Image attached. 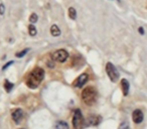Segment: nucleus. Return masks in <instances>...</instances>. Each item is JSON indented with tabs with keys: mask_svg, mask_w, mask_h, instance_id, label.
I'll list each match as a JSON object with an SVG mask.
<instances>
[{
	"mask_svg": "<svg viewBox=\"0 0 147 129\" xmlns=\"http://www.w3.org/2000/svg\"><path fill=\"white\" fill-rule=\"evenodd\" d=\"M43 78H45V71H43V69L36 67L27 76L26 78L27 87L30 89H36L40 85V83L42 82Z\"/></svg>",
	"mask_w": 147,
	"mask_h": 129,
	"instance_id": "obj_1",
	"label": "nucleus"
},
{
	"mask_svg": "<svg viewBox=\"0 0 147 129\" xmlns=\"http://www.w3.org/2000/svg\"><path fill=\"white\" fill-rule=\"evenodd\" d=\"M82 100L87 106H93L95 103L97 102L98 99V92H97L96 88L92 86L86 87L84 90L82 91Z\"/></svg>",
	"mask_w": 147,
	"mask_h": 129,
	"instance_id": "obj_2",
	"label": "nucleus"
},
{
	"mask_svg": "<svg viewBox=\"0 0 147 129\" xmlns=\"http://www.w3.org/2000/svg\"><path fill=\"white\" fill-rule=\"evenodd\" d=\"M71 122H73V126L75 129H83L85 127V119L80 109H76V111L74 112Z\"/></svg>",
	"mask_w": 147,
	"mask_h": 129,
	"instance_id": "obj_3",
	"label": "nucleus"
},
{
	"mask_svg": "<svg viewBox=\"0 0 147 129\" xmlns=\"http://www.w3.org/2000/svg\"><path fill=\"white\" fill-rule=\"evenodd\" d=\"M106 73L108 75V77L110 78V80L112 81L113 83L117 82L119 79V73L118 71L116 70V68L114 67L112 63H106Z\"/></svg>",
	"mask_w": 147,
	"mask_h": 129,
	"instance_id": "obj_4",
	"label": "nucleus"
},
{
	"mask_svg": "<svg viewBox=\"0 0 147 129\" xmlns=\"http://www.w3.org/2000/svg\"><path fill=\"white\" fill-rule=\"evenodd\" d=\"M69 57V53L65 49H57L51 55L53 61H57V63H65Z\"/></svg>",
	"mask_w": 147,
	"mask_h": 129,
	"instance_id": "obj_5",
	"label": "nucleus"
},
{
	"mask_svg": "<svg viewBox=\"0 0 147 129\" xmlns=\"http://www.w3.org/2000/svg\"><path fill=\"white\" fill-rule=\"evenodd\" d=\"M88 79H89V76L87 73H84V74L80 75V76L76 79V81L74 82V84H73L74 87H76V88H79V89L83 88L84 85L88 82Z\"/></svg>",
	"mask_w": 147,
	"mask_h": 129,
	"instance_id": "obj_6",
	"label": "nucleus"
},
{
	"mask_svg": "<svg viewBox=\"0 0 147 129\" xmlns=\"http://www.w3.org/2000/svg\"><path fill=\"white\" fill-rule=\"evenodd\" d=\"M11 117H12V120L14 121L15 124H19L21 122V120L24 117V113H23V110L20 108H16L12 111L11 113Z\"/></svg>",
	"mask_w": 147,
	"mask_h": 129,
	"instance_id": "obj_7",
	"label": "nucleus"
},
{
	"mask_svg": "<svg viewBox=\"0 0 147 129\" xmlns=\"http://www.w3.org/2000/svg\"><path fill=\"white\" fill-rule=\"evenodd\" d=\"M144 119V115H143V112L140 110V109H135L132 113V120L135 124H140L141 122Z\"/></svg>",
	"mask_w": 147,
	"mask_h": 129,
	"instance_id": "obj_8",
	"label": "nucleus"
},
{
	"mask_svg": "<svg viewBox=\"0 0 147 129\" xmlns=\"http://www.w3.org/2000/svg\"><path fill=\"white\" fill-rule=\"evenodd\" d=\"M101 120H102V118H101V116H99V115H91V116H89V118L87 121H88L89 125L97 126V125L100 124Z\"/></svg>",
	"mask_w": 147,
	"mask_h": 129,
	"instance_id": "obj_9",
	"label": "nucleus"
},
{
	"mask_svg": "<svg viewBox=\"0 0 147 129\" xmlns=\"http://www.w3.org/2000/svg\"><path fill=\"white\" fill-rule=\"evenodd\" d=\"M121 87H122L123 95L127 96V95L129 94V89H130V84H129L128 80L122 79V80H121Z\"/></svg>",
	"mask_w": 147,
	"mask_h": 129,
	"instance_id": "obj_10",
	"label": "nucleus"
},
{
	"mask_svg": "<svg viewBox=\"0 0 147 129\" xmlns=\"http://www.w3.org/2000/svg\"><path fill=\"white\" fill-rule=\"evenodd\" d=\"M53 129H69V124L63 120L57 121L53 126Z\"/></svg>",
	"mask_w": 147,
	"mask_h": 129,
	"instance_id": "obj_11",
	"label": "nucleus"
},
{
	"mask_svg": "<svg viewBox=\"0 0 147 129\" xmlns=\"http://www.w3.org/2000/svg\"><path fill=\"white\" fill-rule=\"evenodd\" d=\"M51 34L53 35V36H59V35L61 34V29L59 28V26H57V24L51 25Z\"/></svg>",
	"mask_w": 147,
	"mask_h": 129,
	"instance_id": "obj_12",
	"label": "nucleus"
},
{
	"mask_svg": "<svg viewBox=\"0 0 147 129\" xmlns=\"http://www.w3.org/2000/svg\"><path fill=\"white\" fill-rule=\"evenodd\" d=\"M13 87H14V84H13V83L9 82L8 80H5V82H4V89H5V91H6L7 93L10 92V91L13 89Z\"/></svg>",
	"mask_w": 147,
	"mask_h": 129,
	"instance_id": "obj_13",
	"label": "nucleus"
},
{
	"mask_svg": "<svg viewBox=\"0 0 147 129\" xmlns=\"http://www.w3.org/2000/svg\"><path fill=\"white\" fill-rule=\"evenodd\" d=\"M69 16L71 19H76L77 18V11L74 7H69Z\"/></svg>",
	"mask_w": 147,
	"mask_h": 129,
	"instance_id": "obj_14",
	"label": "nucleus"
},
{
	"mask_svg": "<svg viewBox=\"0 0 147 129\" xmlns=\"http://www.w3.org/2000/svg\"><path fill=\"white\" fill-rule=\"evenodd\" d=\"M28 32H29V34H30L31 36H34V35L36 34V28H35V26L33 24H29Z\"/></svg>",
	"mask_w": 147,
	"mask_h": 129,
	"instance_id": "obj_15",
	"label": "nucleus"
},
{
	"mask_svg": "<svg viewBox=\"0 0 147 129\" xmlns=\"http://www.w3.org/2000/svg\"><path fill=\"white\" fill-rule=\"evenodd\" d=\"M37 19H38V17H37V15L35 14V13H32V14L30 15V17H29V21H30L31 24H33V23L36 22Z\"/></svg>",
	"mask_w": 147,
	"mask_h": 129,
	"instance_id": "obj_16",
	"label": "nucleus"
},
{
	"mask_svg": "<svg viewBox=\"0 0 147 129\" xmlns=\"http://www.w3.org/2000/svg\"><path fill=\"white\" fill-rule=\"evenodd\" d=\"M28 51H29V49H24L23 51H19V53H16V57H24V55H26L27 53H28Z\"/></svg>",
	"mask_w": 147,
	"mask_h": 129,
	"instance_id": "obj_17",
	"label": "nucleus"
},
{
	"mask_svg": "<svg viewBox=\"0 0 147 129\" xmlns=\"http://www.w3.org/2000/svg\"><path fill=\"white\" fill-rule=\"evenodd\" d=\"M4 11H5V6L4 4H0V15H3L4 14Z\"/></svg>",
	"mask_w": 147,
	"mask_h": 129,
	"instance_id": "obj_18",
	"label": "nucleus"
},
{
	"mask_svg": "<svg viewBox=\"0 0 147 129\" xmlns=\"http://www.w3.org/2000/svg\"><path fill=\"white\" fill-rule=\"evenodd\" d=\"M12 63H13V61H9V63H7L6 65H5V66L2 68V70H5V69H6V68H8V67L10 66V65H12Z\"/></svg>",
	"mask_w": 147,
	"mask_h": 129,
	"instance_id": "obj_19",
	"label": "nucleus"
},
{
	"mask_svg": "<svg viewBox=\"0 0 147 129\" xmlns=\"http://www.w3.org/2000/svg\"><path fill=\"white\" fill-rule=\"evenodd\" d=\"M138 31H139V33H140V34H144V29H143V27H139Z\"/></svg>",
	"mask_w": 147,
	"mask_h": 129,
	"instance_id": "obj_20",
	"label": "nucleus"
},
{
	"mask_svg": "<svg viewBox=\"0 0 147 129\" xmlns=\"http://www.w3.org/2000/svg\"><path fill=\"white\" fill-rule=\"evenodd\" d=\"M20 129H23V128H20Z\"/></svg>",
	"mask_w": 147,
	"mask_h": 129,
	"instance_id": "obj_21",
	"label": "nucleus"
}]
</instances>
